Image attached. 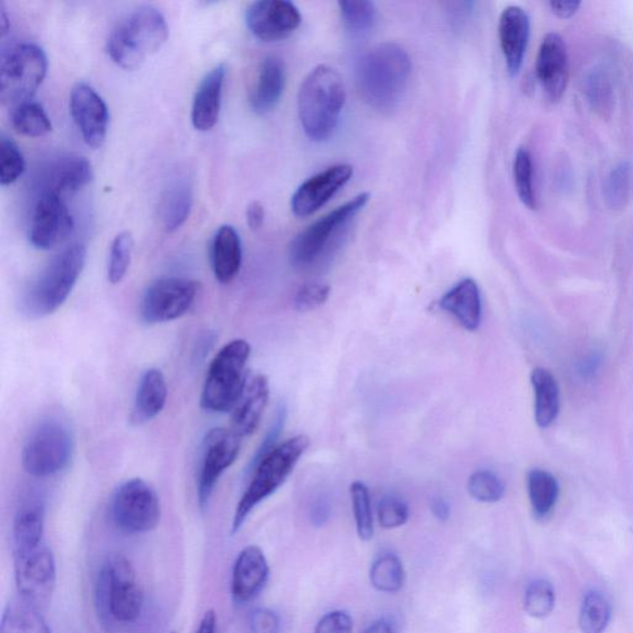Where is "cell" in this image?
Wrapping results in <instances>:
<instances>
[{"label": "cell", "instance_id": "cell-1", "mask_svg": "<svg viewBox=\"0 0 633 633\" xmlns=\"http://www.w3.org/2000/svg\"><path fill=\"white\" fill-rule=\"evenodd\" d=\"M413 62L397 43L387 42L365 52L355 67V83L365 103L381 113L394 112L406 93Z\"/></svg>", "mask_w": 633, "mask_h": 633}, {"label": "cell", "instance_id": "cell-2", "mask_svg": "<svg viewBox=\"0 0 633 633\" xmlns=\"http://www.w3.org/2000/svg\"><path fill=\"white\" fill-rule=\"evenodd\" d=\"M345 100L343 78L332 67L319 65L303 79L299 117L303 131L312 141L324 142L333 137Z\"/></svg>", "mask_w": 633, "mask_h": 633}, {"label": "cell", "instance_id": "cell-3", "mask_svg": "<svg viewBox=\"0 0 633 633\" xmlns=\"http://www.w3.org/2000/svg\"><path fill=\"white\" fill-rule=\"evenodd\" d=\"M168 39L165 16L156 8L142 5L123 17L114 26L106 51L114 64L134 71L162 49Z\"/></svg>", "mask_w": 633, "mask_h": 633}, {"label": "cell", "instance_id": "cell-4", "mask_svg": "<svg viewBox=\"0 0 633 633\" xmlns=\"http://www.w3.org/2000/svg\"><path fill=\"white\" fill-rule=\"evenodd\" d=\"M308 447V436L299 434L279 444L258 463L252 471L251 483L236 507L231 533H238L255 508L278 492Z\"/></svg>", "mask_w": 633, "mask_h": 633}, {"label": "cell", "instance_id": "cell-5", "mask_svg": "<svg viewBox=\"0 0 633 633\" xmlns=\"http://www.w3.org/2000/svg\"><path fill=\"white\" fill-rule=\"evenodd\" d=\"M86 261L87 249L78 243L53 257L26 292L22 307L24 314L31 318L47 317L64 305L85 269Z\"/></svg>", "mask_w": 633, "mask_h": 633}, {"label": "cell", "instance_id": "cell-6", "mask_svg": "<svg viewBox=\"0 0 633 633\" xmlns=\"http://www.w3.org/2000/svg\"><path fill=\"white\" fill-rule=\"evenodd\" d=\"M75 434L65 418L43 417L24 443L23 467L34 478H50L68 468L75 454Z\"/></svg>", "mask_w": 633, "mask_h": 633}, {"label": "cell", "instance_id": "cell-7", "mask_svg": "<svg viewBox=\"0 0 633 633\" xmlns=\"http://www.w3.org/2000/svg\"><path fill=\"white\" fill-rule=\"evenodd\" d=\"M252 346L244 339H236L221 347L212 360L202 391L201 405L206 412H233L246 385V365Z\"/></svg>", "mask_w": 633, "mask_h": 633}, {"label": "cell", "instance_id": "cell-8", "mask_svg": "<svg viewBox=\"0 0 633 633\" xmlns=\"http://www.w3.org/2000/svg\"><path fill=\"white\" fill-rule=\"evenodd\" d=\"M97 595L102 609L122 625L136 622L144 609V592L136 568L122 555L106 559L98 574Z\"/></svg>", "mask_w": 633, "mask_h": 633}, {"label": "cell", "instance_id": "cell-9", "mask_svg": "<svg viewBox=\"0 0 633 633\" xmlns=\"http://www.w3.org/2000/svg\"><path fill=\"white\" fill-rule=\"evenodd\" d=\"M369 200V193H360L301 231L290 246L291 264L299 269H307L319 263L325 254L331 252L338 237L367 206Z\"/></svg>", "mask_w": 633, "mask_h": 633}, {"label": "cell", "instance_id": "cell-10", "mask_svg": "<svg viewBox=\"0 0 633 633\" xmlns=\"http://www.w3.org/2000/svg\"><path fill=\"white\" fill-rule=\"evenodd\" d=\"M47 53L38 45L24 42L9 50L0 65V100L20 105L31 101L48 74Z\"/></svg>", "mask_w": 633, "mask_h": 633}, {"label": "cell", "instance_id": "cell-11", "mask_svg": "<svg viewBox=\"0 0 633 633\" xmlns=\"http://www.w3.org/2000/svg\"><path fill=\"white\" fill-rule=\"evenodd\" d=\"M117 529L128 534L153 531L162 520V504L155 489L142 479H130L115 492L111 506Z\"/></svg>", "mask_w": 633, "mask_h": 633}, {"label": "cell", "instance_id": "cell-12", "mask_svg": "<svg viewBox=\"0 0 633 633\" xmlns=\"http://www.w3.org/2000/svg\"><path fill=\"white\" fill-rule=\"evenodd\" d=\"M201 284L185 278H164L148 287L140 303L141 318L149 325L173 322L189 314Z\"/></svg>", "mask_w": 633, "mask_h": 633}, {"label": "cell", "instance_id": "cell-13", "mask_svg": "<svg viewBox=\"0 0 633 633\" xmlns=\"http://www.w3.org/2000/svg\"><path fill=\"white\" fill-rule=\"evenodd\" d=\"M233 431L214 428L203 441L202 460L198 483L199 504L202 510L211 502L219 479L235 465L242 441Z\"/></svg>", "mask_w": 633, "mask_h": 633}, {"label": "cell", "instance_id": "cell-14", "mask_svg": "<svg viewBox=\"0 0 633 633\" xmlns=\"http://www.w3.org/2000/svg\"><path fill=\"white\" fill-rule=\"evenodd\" d=\"M15 558L17 596L37 608L47 605L56 586V561L45 545Z\"/></svg>", "mask_w": 633, "mask_h": 633}, {"label": "cell", "instance_id": "cell-15", "mask_svg": "<svg viewBox=\"0 0 633 633\" xmlns=\"http://www.w3.org/2000/svg\"><path fill=\"white\" fill-rule=\"evenodd\" d=\"M75 221L65 199L42 192L33 211L29 240L39 251L56 248L73 233Z\"/></svg>", "mask_w": 633, "mask_h": 633}, {"label": "cell", "instance_id": "cell-16", "mask_svg": "<svg viewBox=\"0 0 633 633\" xmlns=\"http://www.w3.org/2000/svg\"><path fill=\"white\" fill-rule=\"evenodd\" d=\"M249 31L264 42H276L291 37L302 23L299 8L288 0H261L246 9Z\"/></svg>", "mask_w": 633, "mask_h": 633}, {"label": "cell", "instance_id": "cell-17", "mask_svg": "<svg viewBox=\"0 0 633 633\" xmlns=\"http://www.w3.org/2000/svg\"><path fill=\"white\" fill-rule=\"evenodd\" d=\"M69 111L88 147H103L109 132L110 112L103 98L84 83L74 86L69 96Z\"/></svg>", "mask_w": 633, "mask_h": 633}, {"label": "cell", "instance_id": "cell-18", "mask_svg": "<svg viewBox=\"0 0 633 633\" xmlns=\"http://www.w3.org/2000/svg\"><path fill=\"white\" fill-rule=\"evenodd\" d=\"M353 173V166L338 164L308 178L292 195L293 214L299 218H306L325 207L351 181Z\"/></svg>", "mask_w": 633, "mask_h": 633}, {"label": "cell", "instance_id": "cell-19", "mask_svg": "<svg viewBox=\"0 0 633 633\" xmlns=\"http://www.w3.org/2000/svg\"><path fill=\"white\" fill-rule=\"evenodd\" d=\"M539 83L552 102L565 96L569 83V55L567 43L557 33L543 38L536 60Z\"/></svg>", "mask_w": 633, "mask_h": 633}, {"label": "cell", "instance_id": "cell-20", "mask_svg": "<svg viewBox=\"0 0 633 633\" xmlns=\"http://www.w3.org/2000/svg\"><path fill=\"white\" fill-rule=\"evenodd\" d=\"M270 567L262 548L248 546L239 553L231 572V597L238 605L256 599L269 582Z\"/></svg>", "mask_w": 633, "mask_h": 633}, {"label": "cell", "instance_id": "cell-21", "mask_svg": "<svg viewBox=\"0 0 633 633\" xmlns=\"http://www.w3.org/2000/svg\"><path fill=\"white\" fill-rule=\"evenodd\" d=\"M531 33L530 16L517 5L507 7L498 20V38L508 74H520Z\"/></svg>", "mask_w": 633, "mask_h": 633}, {"label": "cell", "instance_id": "cell-22", "mask_svg": "<svg viewBox=\"0 0 633 633\" xmlns=\"http://www.w3.org/2000/svg\"><path fill=\"white\" fill-rule=\"evenodd\" d=\"M93 168L84 156L64 155L52 162L43 176L42 192L53 193L65 199L85 189L93 181Z\"/></svg>", "mask_w": 633, "mask_h": 633}, {"label": "cell", "instance_id": "cell-23", "mask_svg": "<svg viewBox=\"0 0 633 633\" xmlns=\"http://www.w3.org/2000/svg\"><path fill=\"white\" fill-rule=\"evenodd\" d=\"M270 397L269 380L265 376H255L246 381V385L240 395L233 416H231V427L240 439L255 433L262 422L267 403Z\"/></svg>", "mask_w": 633, "mask_h": 633}, {"label": "cell", "instance_id": "cell-24", "mask_svg": "<svg viewBox=\"0 0 633 633\" xmlns=\"http://www.w3.org/2000/svg\"><path fill=\"white\" fill-rule=\"evenodd\" d=\"M287 86V67L276 56H267L258 65L255 81L249 92V103L256 114L270 113L278 106Z\"/></svg>", "mask_w": 633, "mask_h": 633}, {"label": "cell", "instance_id": "cell-25", "mask_svg": "<svg viewBox=\"0 0 633 633\" xmlns=\"http://www.w3.org/2000/svg\"><path fill=\"white\" fill-rule=\"evenodd\" d=\"M227 66L213 67L202 78L192 104L191 119L195 130L208 131L216 127L219 119L223 86H225Z\"/></svg>", "mask_w": 633, "mask_h": 633}, {"label": "cell", "instance_id": "cell-26", "mask_svg": "<svg viewBox=\"0 0 633 633\" xmlns=\"http://www.w3.org/2000/svg\"><path fill=\"white\" fill-rule=\"evenodd\" d=\"M440 308L456 318L467 331H477L483 318V302L477 281H459L441 299Z\"/></svg>", "mask_w": 633, "mask_h": 633}, {"label": "cell", "instance_id": "cell-27", "mask_svg": "<svg viewBox=\"0 0 633 633\" xmlns=\"http://www.w3.org/2000/svg\"><path fill=\"white\" fill-rule=\"evenodd\" d=\"M45 503L31 496L17 510L13 526L14 557L43 545Z\"/></svg>", "mask_w": 633, "mask_h": 633}, {"label": "cell", "instance_id": "cell-28", "mask_svg": "<svg viewBox=\"0 0 633 633\" xmlns=\"http://www.w3.org/2000/svg\"><path fill=\"white\" fill-rule=\"evenodd\" d=\"M211 261L214 276L220 283H229L237 278L242 267V240L235 227L221 226L214 235Z\"/></svg>", "mask_w": 633, "mask_h": 633}, {"label": "cell", "instance_id": "cell-29", "mask_svg": "<svg viewBox=\"0 0 633 633\" xmlns=\"http://www.w3.org/2000/svg\"><path fill=\"white\" fill-rule=\"evenodd\" d=\"M193 206V185L189 176L169 181L160 203V217L167 233H175L189 219Z\"/></svg>", "mask_w": 633, "mask_h": 633}, {"label": "cell", "instance_id": "cell-30", "mask_svg": "<svg viewBox=\"0 0 633 633\" xmlns=\"http://www.w3.org/2000/svg\"><path fill=\"white\" fill-rule=\"evenodd\" d=\"M167 382L162 370L149 369L141 377L131 420L141 425L154 420L167 403Z\"/></svg>", "mask_w": 633, "mask_h": 633}, {"label": "cell", "instance_id": "cell-31", "mask_svg": "<svg viewBox=\"0 0 633 633\" xmlns=\"http://www.w3.org/2000/svg\"><path fill=\"white\" fill-rule=\"evenodd\" d=\"M534 392V418L541 428H548L557 420L560 412V390L553 374L545 368H536L531 374Z\"/></svg>", "mask_w": 633, "mask_h": 633}, {"label": "cell", "instance_id": "cell-32", "mask_svg": "<svg viewBox=\"0 0 633 633\" xmlns=\"http://www.w3.org/2000/svg\"><path fill=\"white\" fill-rule=\"evenodd\" d=\"M0 633H51L37 606L15 597L4 609Z\"/></svg>", "mask_w": 633, "mask_h": 633}, {"label": "cell", "instance_id": "cell-33", "mask_svg": "<svg viewBox=\"0 0 633 633\" xmlns=\"http://www.w3.org/2000/svg\"><path fill=\"white\" fill-rule=\"evenodd\" d=\"M528 490L533 515L546 519L556 507L559 484L547 470L532 469L528 476Z\"/></svg>", "mask_w": 633, "mask_h": 633}, {"label": "cell", "instance_id": "cell-34", "mask_svg": "<svg viewBox=\"0 0 633 633\" xmlns=\"http://www.w3.org/2000/svg\"><path fill=\"white\" fill-rule=\"evenodd\" d=\"M370 583L380 593L395 594L403 590L406 572L403 560L395 553H381L374 559L369 572Z\"/></svg>", "mask_w": 633, "mask_h": 633}, {"label": "cell", "instance_id": "cell-35", "mask_svg": "<svg viewBox=\"0 0 633 633\" xmlns=\"http://www.w3.org/2000/svg\"><path fill=\"white\" fill-rule=\"evenodd\" d=\"M12 126L16 132L28 138H41L52 129L49 115L38 102L29 101L14 106Z\"/></svg>", "mask_w": 633, "mask_h": 633}, {"label": "cell", "instance_id": "cell-36", "mask_svg": "<svg viewBox=\"0 0 633 633\" xmlns=\"http://www.w3.org/2000/svg\"><path fill=\"white\" fill-rule=\"evenodd\" d=\"M611 618V606L600 592H590L585 595L579 626L583 633H604L608 628Z\"/></svg>", "mask_w": 633, "mask_h": 633}, {"label": "cell", "instance_id": "cell-37", "mask_svg": "<svg viewBox=\"0 0 633 633\" xmlns=\"http://www.w3.org/2000/svg\"><path fill=\"white\" fill-rule=\"evenodd\" d=\"M514 181L517 195L523 206L529 210L537 208L536 189H534L533 162L530 151L520 148L516 151L514 160Z\"/></svg>", "mask_w": 633, "mask_h": 633}, {"label": "cell", "instance_id": "cell-38", "mask_svg": "<svg viewBox=\"0 0 633 633\" xmlns=\"http://www.w3.org/2000/svg\"><path fill=\"white\" fill-rule=\"evenodd\" d=\"M351 496L356 533H358V537L362 541L368 542L374 537V517L369 489L362 481H354L351 485Z\"/></svg>", "mask_w": 633, "mask_h": 633}, {"label": "cell", "instance_id": "cell-39", "mask_svg": "<svg viewBox=\"0 0 633 633\" xmlns=\"http://www.w3.org/2000/svg\"><path fill=\"white\" fill-rule=\"evenodd\" d=\"M555 587L545 579L532 582L526 590L523 608L530 617L545 619L555 610Z\"/></svg>", "mask_w": 633, "mask_h": 633}, {"label": "cell", "instance_id": "cell-40", "mask_svg": "<svg viewBox=\"0 0 633 633\" xmlns=\"http://www.w3.org/2000/svg\"><path fill=\"white\" fill-rule=\"evenodd\" d=\"M345 28L354 35L368 33L377 22V7L372 2H339Z\"/></svg>", "mask_w": 633, "mask_h": 633}, {"label": "cell", "instance_id": "cell-41", "mask_svg": "<svg viewBox=\"0 0 633 633\" xmlns=\"http://www.w3.org/2000/svg\"><path fill=\"white\" fill-rule=\"evenodd\" d=\"M631 190V165L622 162L615 166L605 182V200L612 210L626 206Z\"/></svg>", "mask_w": 633, "mask_h": 633}, {"label": "cell", "instance_id": "cell-42", "mask_svg": "<svg viewBox=\"0 0 633 633\" xmlns=\"http://www.w3.org/2000/svg\"><path fill=\"white\" fill-rule=\"evenodd\" d=\"M134 239L129 231H122L114 238L109 262V280L113 284L126 278L132 258Z\"/></svg>", "mask_w": 633, "mask_h": 633}, {"label": "cell", "instance_id": "cell-43", "mask_svg": "<svg viewBox=\"0 0 633 633\" xmlns=\"http://www.w3.org/2000/svg\"><path fill=\"white\" fill-rule=\"evenodd\" d=\"M468 492L479 503L494 504L504 497L505 485L495 472L478 470L469 478Z\"/></svg>", "mask_w": 633, "mask_h": 633}, {"label": "cell", "instance_id": "cell-44", "mask_svg": "<svg viewBox=\"0 0 633 633\" xmlns=\"http://www.w3.org/2000/svg\"><path fill=\"white\" fill-rule=\"evenodd\" d=\"M25 172V159L12 139H0V183L9 186L23 176Z\"/></svg>", "mask_w": 633, "mask_h": 633}, {"label": "cell", "instance_id": "cell-45", "mask_svg": "<svg viewBox=\"0 0 633 633\" xmlns=\"http://www.w3.org/2000/svg\"><path fill=\"white\" fill-rule=\"evenodd\" d=\"M409 517L408 506L394 495L382 497L378 505V521L382 529L395 530L403 528Z\"/></svg>", "mask_w": 633, "mask_h": 633}, {"label": "cell", "instance_id": "cell-46", "mask_svg": "<svg viewBox=\"0 0 633 633\" xmlns=\"http://www.w3.org/2000/svg\"><path fill=\"white\" fill-rule=\"evenodd\" d=\"M287 417L288 408L281 404L278 409H276L274 421L269 428V431L266 432L261 447L257 448L251 465H249V472H252L258 463H261V460L267 456V454L278 447V441L282 433L284 422H287Z\"/></svg>", "mask_w": 633, "mask_h": 633}, {"label": "cell", "instance_id": "cell-47", "mask_svg": "<svg viewBox=\"0 0 633 633\" xmlns=\"http://www.w3.org/2000/svg\"><path fill=\"white\" fill-rule=\"evenodd\" d=\"M331 295V288L319 282L303 284L295 297V308L300 312H309L324 306Z\"/></svg>", "mask_w": 633, "mask_h": 633}, {"label": "cell", "instance_id": "cell-48", "mask_svg": "<svg viewBox=\"0 0 633 633\" xmlns=\"http://www.w3.org/2000/svg\"><path fill=\"white\" fill-rule=\"evenodd\" d=\"M354 623L350 612L333 610L320 618L315 633H353Z\"/></svg>", "mask_w": 633, "mask_h": 633}, {"label": "cell", "instance_id": "cell-49", "mask_svg": "<svg viewBox=\"0 0 633 633\" xmlns=\"http://www.w3.org/2000/svg\"><path fill=\"white\" fill-rule=\"evenodd\" d=\"M281 621L279 615L267 608H258L251 617L252 633H280Z\"/></svg>", "mask_w": 633, "mask_h": 633}, {"label": "cell", "instance_id": "cell-50", "mask_svg": "<svg viewBox=\"0 0 633 633\" xmlns=\"http://www.w3.org/2000/svg\"><path fill=\"white\" fill-rule=\"evenodd\" d=\"M587 93L597 111L604 112L611 101V88L602 74H593L587 84Z\"/></svg>", "mask_w": 633, "mask_h": 633}, {"label": "cell", "instance_id": "cell-51", "mask_svg": "<svg viewBox=\"0 0 633 633\" xmlns=\"http://www.w3.org/2000/svg\"><path fill=\"white\" fill-rule=\"evenodd\" d=\"M331 517V503L325 494L318 495L311 506V522L316 528H322Z\"/></svg>", "mask_w": 633, "mask_h": 633}, {"label": "cell", "instance_id": "cell-52", "mask_svg": "<svg viewBox=\"0 0 633 633\" xmlns=\"http://www.w3.org/2000/svg\"><path fill=\"white\" fill-rule=\"evenodd\" d=\"M265 210L261 202L254 201L246 208V223L253 231L261 230L264 226Z\"/></svg>", "mask_w": 633, "mask_h": 633}, {"label": "cell", "instance_id": "cell-53", "mask_svg": "<svg viewBox=\"0 0 633 633\" xmlns=\"http://www.w3.org/2000/svg\"><path fill=\"white\" fill-rule=\"evenodd\" d=\"M549 9L553 14H555L559 20H570L574 16L579 8L582 7L581 2H575V0H570V2H549Z\"/></svg>", "mask_w": 633, "mask_h": 633}, {"label": "cell", "instance_id": "cell-54", "mask_svg": "<svg viewBox=\"0 0 633 633\" xmlns=\"http://www.w3.org/2000/svg\"><path fill=\"white\" fill-rule=\"evenodd\" d=\"M431 511L436 520L445 522L451 516V506L442 497H434L431 503Z\"/></svg>", "mask_w": 633, "mask_h": 633}, {"label": "cell", "instance_id": "cell-55", "mask_svg": "<svg viewBox=\"0 0 633 633\" xmlns=\"http://www.w3.org/2000/svg\"><path fill=\"white\" fill-rule=\"evenodd\" d=\"M195 633H217V615L213 610L204 613Z\"/></svg>", "mask_w": 633, "mask_h": 633}, {"label": "cell", "instance_id": "cell-56", "mask_svg": "<svg viewBox=\"0 0 633 633\" xmlns=\"http://www.w3.org/2000/svg\"><path fill=\"white\" fill-rule=\"evenodd\" d=\"M364 633H396L394 625L387 619H379L370 623Z\"/></svg>", "mask_w": 633, "mask_h": 633}, {"label": "cell", "instance_id": "cell-57", "mask_svg": "<svg viewBox=\"0 0 633 633\" xmlns=\"http://www.w3.org/2000/svg\"><path fill=\"white\" fill-rule=\"evenodd\" d=\"M0 17H2V35H4L8 31V17L4 12V9L2 11V14H0Z\"/></svg>", "mask_w": 633, "mask_h": 633}, {"label": "cell", "instance_id": "cell-58", "mask_svg": "<svg viewBox=\"0 0 633 633\" xmlns=\"http://www.w3.org/2000/svg\"><path fill=\"white\" fill-rule=\"evenodd\" d=\"M172 633H175V632H172Z\"/></svg>", "mask_w": 633, "mask_h": 633}]
</instances>
